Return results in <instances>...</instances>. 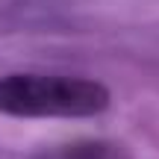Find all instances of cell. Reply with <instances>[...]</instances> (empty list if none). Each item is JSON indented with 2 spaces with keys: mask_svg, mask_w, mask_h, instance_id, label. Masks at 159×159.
I'll use <instances>...</instances> for the list:
<instances>
[{
  "mask_svg": "<svg viewBox=\"0 0 159 159\" xmlns=\"http://www.w3.org/2000/svg\"><path fill=\"white\" fill-rule=\"evenodd\" d=\"M109 106V89L83 77H0V112L18 118H89Z\"/></svg>",
  "mask_w": 159,
  "mask_h": 159,
  "instance_id": "1",
  "label": "cell"
},
{
  "mask_svg": "<svg viewBox=\"0 0 159 159\" xmlns=\"http://www.w3.org/2000/svg\"><path fill=\"white\" fill-rule=\"evenodd\" d=\"M35 159H130V153L121 144L85 139V142H71V144L50 148L44 153H39Z\"/></svg>",
  "mask_w": 159,
  "mask_h": 159,
  "instance_id": "2",
  "label": "cell"
}]
</instances>
